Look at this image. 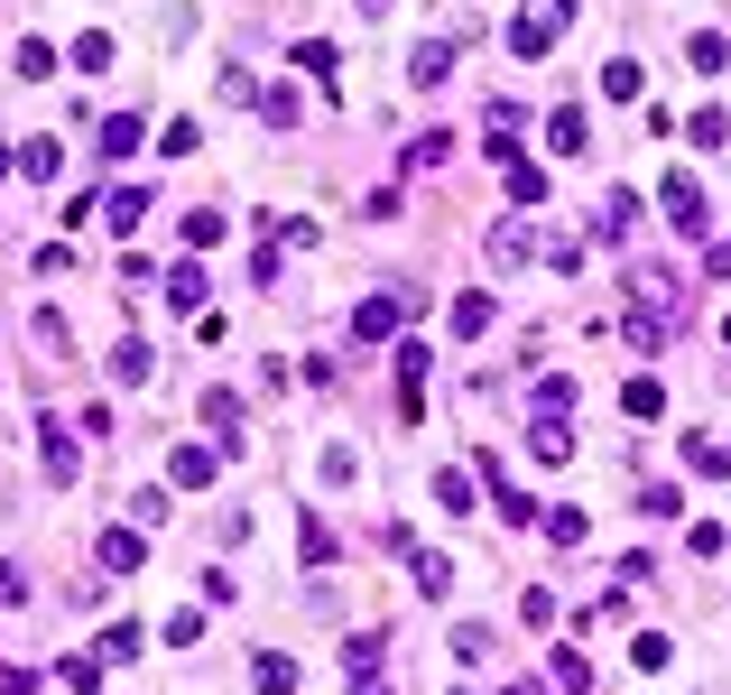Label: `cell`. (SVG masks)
Instances as JSON below:
<instances>
[{
  "label": "cell",
  "mask_w": 731,
  "mask_h": 695,
  "mask_svg": "<svg viewBox=\"0 0 731 695\" xmlns=\"http://www.w3.org/2000/svg\"><path fill=\"white\" fill-rule=\"evenodd\" d=\"M528 251H537V232H528V223H501V232H491V260H501V269H509V260H528Z\"/></svg>",
  "instance_id": "d6986e66"
},
{
  "label": "cell",
  "mask_w": 731,
  "mask_h": 695,
  "mask_svg": "<svg viewBox=\"0 0 731 695\" xmlns=\"http://www.w3.org/2000/svg\"><path fill=\"white\" fill-rule=\"evenodd\" d=\"M667 334H676V306H630V344L639 352H658Z\"/></svg>",
  "instance_id": "30bf717a"
},
{
  "label": "cell",
  "mask_w": 731,
  "mask_h": 695,
  "mask_svg": "<svg viewBox=\"0 0 731 695\" xmlns=\"http://www.w3.org/2000/svg\"><path fill=\"white\" fill-rule=\"evenodd\" d=\"M130 565H148V538L140 529H102V575H130Z\"/></svg>",
  "instance_id": "9c48e42d"
},
{
  "label": "cell",
  "mask_w": 731,
  "mask_h": 695,
  "mask_svg": "<svg viewBox=\"0 0 731 695\" xmlns=\"http://www.w3.org/2000/svg\"><path fill=\"white\" fill-rule=\"evenodd\" d=\"M214 473H223V454H214V446H176V454H167V482H176V492H204Z\"/></svg>",
  "instance_id": "3957f363"
},
{
  "label": "cell",
  "mask_w": 731,
  "mask_h": 695,
  "mask_svg": "<svg viewBox=\"0 0 731 695\" xmlns=\"http://www.w3.org/2000/svg\"><path fill=\"white\" fill-rule=\"evenodd\" d=\"M648 520H686V492H676V482H648Z\"/></svg>",
  "instance_id": "d590c367"
},
{
  "label": "cell",
  "mask_w": 731,
  "mask_h": 695,
  "mask_svg": "<svg viewBox=\"0 0 731 695\" xmlns=\"http://www.w3.org/2000/svg\"><path fill=\"white\" fill-rule=\"evenodd\" d=\"M250 677H259V695H287V686H297V658H278V650H259V658H250Z\"/></svg>",
  "instance_id": "2e32d148"
},
{
  "label": "cell",
  "mask_w": 731,
  "mask_h": 695,
  "mask_svg": "<svg viewBox=\"0 0 731 695\" xmlns=\"http://www.w3.org/2000/svg\"><path fill=\"white\" fill-rule=\"evenodd\" d=\"M603 93H611V102H639V65L611 57V65H603Z\"/></svg>",
  "instance_id": "83f0119b"
},
{
  "label": "cell",
  "mask_w": 731,
  "mask_h": 695,
  "mask_svg": "<svg viewBox=\"0 0 731 695\" xmlns=\"http://www.w3.org/2000/svg\"><path fill=\"white\" fill-rule=\"evenodd\" d=\"M501 186H509V204H546V167H528V159H501Z\"/></svg>",
  "instance_id": "7c38bea8"
},
{
  "label": "cell",
  "mask_w": 731,
  "mask_h": 695,
  "mask_svg": "<svg viewBox=\"0 0 731 695\" xmlns=\"http://www.w3.org/2000/svg\"><path fill=\"white\" fill-rule=\"evenodd\" d=\"M204 418H214V427L231 436V427H241V399H231V390H204Z\"/></svg>",
  "instance_id": "8d00e7d4"
},
{
  "label": "cell",
  "mask_w": 731,
  "mask_h": 695,
  "mask_svg": "<svg viewBox=\"0 0 731 695\" xmlns=\"http://www.w3.org/2000/svg\"><path fill=\"white\" fill-rule=\"evenodd\" d=\"M686 140H694V149H722V140H731V112H694Z\"/></svg>",
  "instance_id": "f1b7e54d"
},
{
  "label": "cell",
  "mask_w": 731,
  "mask_h": 695,
  "mask_svg": "<svg viewBox=\"0 0 731 695\" xmlns=\"http://www.w3.org/2000/svg\"><path fill=\"white\" fill-rule=\"evenodd\" d=\"M19 167H29V176H56L65 149H56V140H29V149H19Z\"/></svg>",
  "instance_id": "1f68e13d"
},
{
  "label": "cell",
  "mask_w": 731,
  "mask_h": 695,
  "mask_svg": "<svg viewBox=\"0 0 731 695\" xmlns=\"http://www.w3.org/2000/svg\"><path fill=\"white\" fill-rule=\"evenodd\" d=\"M148 371H158V352H148L140 334H121V344H112V380H121V390H148Z\"/></svg>",
  "instance_id": "5b68a950"
},
{
  "label": "cell",
  "mask_w": 731,
  "mask_h": 695,
  "mask_svg": "<svg viewBox=\"0 0 731 695\" xmlns=\"http://www.w3.org/2000/svg\"><path fill=\"white\" fill-rule=\"evenodd\" d=\"M584 140H593L584 102H556V121H546V149H556V159H584Z\"/></svg>",
  "instance_id": "277c9868"
},
{
  "label": "cell",
  "mask_w": 731,
  "mask_h": 695,
  "mask_svg": "<svg viewBox=\"0 0 731 695\" xmlns=\"http://www.w3.org/2000/svg\"><path fill=\"white\" fill-rule=\"evenodd\" d=\"M38 446H47V473H56V482H74V446H65V418H47V427H38Z\"/></svg>",
  "instance_id": "ac0fdd59"
},
{
  "label": "cell",
  "mask_w": 731,
  "mask_h": 695,
  "mask_svg": "<svg viewBox=\"0 0 731 695\" xmlns=\"http://www.w3.org/2000/svg\"><path fill=\"white\" fill-rule=\"evenodd\" d=\"M416 316V297H361L352 306V334H361V344H380V334H399Z\"/></svg>",
  "instance_id": "7a4b0ae2"
},
{
  "label": "cell",
  "mask_w": 731,
  "mask_h": 695,
  "mask_svg": "<svg viewBox=\"0 0 731 695\" xmlns=\"http://www.w3.org/2000/svg\"><path fill=\"white\" fill-rule=\"evenodd\" d=\"M408 565H416V584H426V594H445V584H454V556H435V548H416Z\"/></svg>",
  "instance_id": "603a6c76"
},
{
  "label": "cell",
  "mask_w": 731,
  "mask_h": 695,
  "mask_svg": "<svg viewBox=\"0 0 731 695\" xmlns=\"http://www.w3.org/2000/svg\"><path fill=\"white\" fill-rule=\"evenodd\" d=\"M435 501H445V520H463V510H473V482H463V473H435Z\"/></svg>",
  "instance_id": "4dcf8cb0"
},
{
  "label": "cell",
  "mask_w": 731,
  "mask_h": 695,
  "mask_svg": "<svg viewBox=\"0 0 731 695\" xmlns=\"http://www.w3.org/2000/svg\"><path fill=\"white\" fill-rule=\"evenodd\" d=\"M630 658L648 667V677H658V667H676V650H667V640H658V631H639V640H630Z\"/></svg>",
  "instance_id": "e575fe53"
},
{
  "label": "cell",
  "mask_w": 731,
  "mask_h": 695,
  "mask_svg": "<svg viewBox=\"0 0 731 695\" xmlns=\"http://www.w3.org/2000/svg\"><path fill=\"white\" fill-rule=\"evenodd\" d=\"M528 454H537V463H565V454H574L565 418H537V427H528Z\"/></svg>",
  "instance_id": "4fadbf2b"
},
{
  "label": "cell",
  "mask_w": 731,
  "mask_h": 695,
  "mask_svg": "<svg viewBox=\"0 0 731 695\" xmlns=\"http://www.w3.org/2000/svg\"><path fill=\"white\" fill-rule=\"evenodd\" d=\"M140 140H148V131H140V112H112V121H102V159H130Z\"/></svg>",
  "instance_id": "5bb4252c"
},
{
  "label": "cell",
  "mask_w": 731,
  "mask_h": 695,
  "mask_svg": "<svg viewBox=\"0 0 731 695\" xmlns=\"http://www.w3.org/2000/svg\"><path fill=\"white\" fill-rule=\"evenodd\" d=\"M445 74H454V38H426V47H416V57H408V84H445Z\"/></svg>",
  "instance_id": "ba28073f"
},
{
  "label": "cell",
  "mask_w": 731,
  "mask_h": 695,
  "mask_svg": "<svg viewBox=\"0 0 731 695\" xmlns=\"http://www.w3.org/2000/svg\"><path fill=\"white\" fill-rule=\"evenodd\" d=\"M148 650V631L140 622H112V640H102V658H140Z\"/></svg>",
  "instance_id": "836d02e7"
},
{
  "label": "cell",
  "mask_w": 731,
  "mask_h": 695,
  "mask_svg": "<svg viewBox=\"0 0 731 695\" xmlns=\"http://www.w3.org/2000/svg\"><path fill=\"white\" fill-rule=\"evenodd\" d=\"M658 214H667V232H686V242H694V232H703V186H694V176H667V186H658Z\"/></svg>",
  "instance_id": "6da1fadb"
},
{
  "label": "cell",
  "mask_w": 731,
  "mask_h": 695,
  "mask_svg": "<svg viewBox=\"0 0 731 695\" xmlns=\"http://www.w3.org/2000/svg\"><path fill=\"white\" fill-rule=\"evenodd\" d=\"M722 344H731V316H722Z\"/></svg>",
  "instance_id": "60d3db41"
},
{
  "label": "cell",
  "mask_w": 731,
  "mask_h": 695,
  "mask_svg": "<svg viewBox=\"0 0 731 695\" xmlns=\"http://www.w3.org/2000/svg\"><path fill=\"white\" fill-rule=\"evenodd\" d=\"M102 214H112V232H140V223H148V195H140V186H121Z\"/></svg>",
  "instance_id": "7402d4cb"
},
{
  "label": "cell",
  "mask_w": 731,
  "mask_h": 695,
  "mask_svg": "<svg viewBox=\"0 0 731 695\" xmlns=\"http://www.w3.org/2000/svg\"><path fill=\"white\" fill-rule=\"evenodd\" d=\"M620 408H630V418H658V408H667V380H648V371H639L630 390H620Z\"/></svg>",
  "instance_id": "ffe728a7"
},
{
  "label": "cell",
  "mask_w": 731,
  "mask_h": 695,
  "mask_svg": "<svg viewBox=\"0 0 731 695\" xmlns=\"http://www.w3.org/2000/svg\"><path fill=\"white\" fill-rule=\"evenodd\" d=\"M565 408H574V380L546 371V380H537V418H565Z\"/></svg>",
  "instance_id": "d4e9b609"
},
{
  "label": "cell",
  "mask_w": 731,
  "mask_h": 695,
  "mask_svg": "<svg viewBox=\"0 0 731 695\" xmlns=\"http://www.w3.org/2000/svg\"><path fill=\"white\" fill-rule=\"evenodd\" d=\"M102 65H112V38L84 29V38H74V74H102Z\"/></svg>",
  "instance_id": "484cf974"
},
{
  "label": "cell",
  "mask_w": 731,
  "mask_h": 695,
  "mask_svg": "<svg viewBox=\"0 0 731 695\" xmlns=\"http://www.w3.org/2000/svg\"><path fill=\"white\" fill-rule=\"evenodd\" d=\"M204 297H214V288H204V269L186 260V269H167V306H176V316H204Z\"/></svg>",
  "instance_id": "8fae6325"
},
{
  "label": "cell",
  "mask_w": 731,
  "mask_h": 695,
  "mask_svg": "<svg viewBox=\"0 0 731 695\" xmlns=\"http://www.w3.org/2000/svg\"><path fill=\"white\" fill-rule=\"evenodd\" d=\"M426 371H435V352L426 344H399V408L416 418V399H426Z\"/></svg>",
  "instance_id": "52a82bcc"
},
{
  "label": "cell",
  "mask_w": 731,
  "mask_h": 695,
  "mask_svg": "<svg viewBox=\"0 0 731 695\" xmlns=\"http://www.w3.org/2000/svg\"><path fill=\"white\" fill-rule=\"evenodd\" d=\"M186 242H195V251L223 242V214H214V204H195V214H186Z\"/></svg>",
  "instance_id": "d6a6232c"
},
{
  "label": "cell",
  "mask_w": 731,
  "mask_h": 695,
  "mask_svg": "<svg viewBox=\"0 0 731 695\" xmlns=\"http://www.w3.org/2000/svg\"><path fill=\"white\" fill-rule=\"evenodd\" d=\"M445 149H454L445 131H416V140H408V167H416V176H426V167H445Z\"/></svg>",
  "instance_id": "cb8c5ba5"
},
{
  "label": "cell",
  "mask_w": 731,
  "mask_h": 695,
  "mask_svg": "<svg viewBox=\"0 0 731 695\" xmlns=\"http://www.w3.org/2000/svg\"><path fill=\"white\" fill-rule=\"evenodd\" d=\"M297 548H306V565H325V556H333V529H325V520H306V529H297Z\"/></svg>",
  "instance_id": "f35d334b"
},
{
  "label": "cell",
  "mask_w": 731,
  "mask_h": 695,
  "mask_svg": "<svg viewBox=\"0 0 731 695\" xmlns=\"http://www.w3.org/2000/svg\"><path fill=\"white\" fill-rule=\"evenodd\" d=\"M556 686L584 695V686H593V658H584V650H556Z\"/></svg>",
  "instance_id": "f546056e"
},
{
  "label": "cell",
  "mask_w": 731,
  "mask_h": 695,
  "mask_svg": "<svg viewBox=\"0 0 731 695\" xmlns=\"http://www.w3.org/2000/svg\"><path fill=\"white\" fill-rule=\"evenodd\" d=\"M603 242H611V251H620V242H639V195H630V186H611V195H603Z\"/></svg>",
  "instance_id": "8992f818"
},
{
  "label": "cell",
  "mask_w": 731,
  "mask_h": 695,
  "mask_svg": "<svg viewBox=\"0 0 731 695\" xmlns=\"http://www.w3.org/2000/svg\"><path fill=\"white\" fill-rule=\"evenodd\" d=\"M56 677H65V686H74V695H102V658H84V650H74V658H65V667H56Z\"/></svg>",
  "instance_id": "4316f807"
},
{
  "label": "cell",
  "mask_w": 731,
  "mask_h": 695,
  "mask_svg": "<svg viewBox=\"0 0 731 695\" xmlns=\"http://www.w3.org/2000/svg\"><path fill=\"white\" fill-rule=\"evenodd\" d=\"M686 463H694V473H731V446H722V436H686Z\"/></svg>",
  "instance_id": "44dd1931"
},
{
  "label": "cell",
  "mask_w": 731,
  "mask_h": 695,
  "mask_svg": "<svg viewBox=\"0 0 731 695\" xmlns=\"http://www.w3.org/2000/svg\"><path fill=\"white\" fill-rule=\"evenodd\" d=\"M528 10L546 19V29H565V19H574V0H528Z\"/></svg>",
  "instance_id": "ab89813d"
},
{
  "label": "cell",
  "mask_w": 731,
  "mask_h": 695,
  "mask_svg": "<svg viewBox=\"0 0 731 695\" xmlns=\"http://www.w3.org/2000/svg\"><path fill=\"white\" fill-rule=\"evenodd\" d=\"M491 316H501V306H491L482 288H473V297H454V334H463V344H473V334H491Z\"/></svg>",
  "instance_id": "e0dca14e"
},
{
  "label": "cell",
  "mask_w": 731,
  "mask_h": 695,
  "mask_svg": "<svg viewBox=\"0 0 731 695\" xmlns=\"http://www.w3.org/2000/svg\"><path fill=\"white\" fill-rule=\"evenodd\" d=\"M546 47H556V29H546L537 10H528V19H509V57H546Z\"/></svg>",
  "instance_id": "9a60e30c"
},
{
  "label": "cell",
  "mask_w": 731,
  "mask_h": 695,
  "mask_svg": "<svg viewBox=\"0 0 731 695\" xmlns=\"http://www.w3.org/2000/svg\"><path fill=\"white\" fill-rule=\"evenodd\" d=\"M686 57H694V65H703V74H722V65H731V47H722V38H713V29H703V38H694V47H686Z\"/></svg>",
  "instance_id": "74e56055"
}]
</instances>
